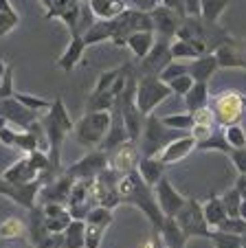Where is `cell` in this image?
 <instances>
[{
	"label": "cell",
	"instance_id": "6da1fadb",
	"mask_svg": "<svg viewBox=\"0 0 246 248\" xmlns=\"http://www.w3.org/2000/svg\"><path fill=\"white\" fill-rule=\"evenodd\" d=\"M116 193H119L121 204H132L136 209H141V213L148 216V220L152 222V229L158 231L163 226V211L158 209L156 196H154V189L148 187L143 183L139 171H132L128 176H119L116 180Z\"/></svg>",
	"mask_w": 246,
	"mask_h": 248
},
{
	"label": "cell",
	"instance_id": "7a4b0ae2",
	"mask_svg": "<svg viewBox=\"0 0 246 248\" xmlns=\"http://www.w3.org/2000/svg\"><path fill=\"white\" fill-rule=\"evenodd\" d=\"M176 38L189 42L198 55H209V53H215L224 44L235 42L229 35L227 29H222L218 22H207L202 18H191V16H187L182 20Z\"/></svg>",
	"mask_w": 246,
	"mask_h": 248
},
{
	"label": "cell",
	"instance_id": "3957f363",
	"mask_svg": "<svg viewBox=\"0 0 246 248\" xmlns=\"http://www.w3.org/2000/svg\"><path fill=\"white\" fill-rule=\"evenodd\" d=\"M40 123H42L44 134H47V140H49L51 173H53V178H57V176L62 173V165H60V160H62V145H64L66 136L75 130V123H73V119H70V114H68V110H66L62 97L53 99L47 117H44Z\"/></svg>",
	"mask_w": 246,
	"mask_h": 248
},
{
	"label": "cell",
	"instance_id": "277c9868",
	"mask_svg": "<svg viewBox=\"0 0 246 248\" xmlns=\"http://www.w3.org/2000/svg\"><path fill=\"white\" fill-rule=\"evenodd\" d=\"M189 134V132H180V130H172L167 127L156 114L145 117L143 123V132L139 139V150H141V158H154L158 156L172 140L180 139V136Z\"/></svg>",
	"mask_w": 246,
	"mask_h": 248
},
{
	"label": "cell",
	"instance_id": "5b68a950",
	"mask_svg": "<svg viewBox=\"0 0 246 248\" xmlns=\"http://www.w3.org/2000/svg\"><path fill=\"white\" fill-rule=\"evenodd\" d=\"M110 112H86L75 123V139L84 147H99L110 130Z\"/></svg>",
	"mask_w": 246,
	"mask_h": 248
},
{
	"label": "cell",
	"instance_id": "8992f818",
	"mask_svg": "<svg viewBox=\"0 0 246 248\" xmlns=\"http://www.w3.org/2000/svg\"><path fill=\"white\" fill-rule=\"evenodd\" d=\"M211 110L215 114V123L222 130L229 125H237V121L244 117L246 97L237 90H224L211 99Z\"/></svg>",
	"mask_w": 246,
	"mask_h": 248
},
{
	"label": "cell",
	"instance_id": "52a82bcc",
	"mask_svg": "<svg viewBox=\"0 0 246 248\" xmlns=\"http://www.w3.org/2000/svg\"><path fill=\"white\" fill-rule=\"evenodd\" d=\"M112 22V42L116 46H126L128 38L139 31H154L152 16L149 11H139V9H128L126 14H121L119 18L110 20Z\"/></svg>",
	"mask_w": 246,
	"mask_h": 248
},
{
	"label": "cell",
	"instance_id": "ba28073f",
	"mask_svg": "<svg viewBox=\"0 0 246 248\" xmlns=\"http://www.w3.org/2000/svg\"><path fill=\"white\" fill-rule=\"evenodd\" d=\"M169 94H174L172 88L165 81H161V77H139L136 79V106L143 117L154 114L158 103H163Z\"/></svg>",
	"mask_w": 246,
	"mask_h": 248
},
{
	"label": "cell",
	"instance_id": "9c48e42d",
	"mask_svg": "<svg viewBox=\"0 0 246 248\" xmlns=\"http://www.w3.org/2000/svg\"><path fill=\"white\" fill-rule=\"evenodd\" d=\"M176 222L187 237H211V229L202 213V202H198L196 198H187L182 209L176 213Z\"/></svg>",
	"mask_w": 246,
	"mask_h": 248
},
{
	"label": "cell",
	"instance_id": "30bf717a",
	"mask_svg": "<svg viewBox=\"0 0 246 248\" xmlns=\"http://www.w3.org/2000/svg\"><path fill=\"white\" fill-rule=\"evenodd\" d=\"M139 160H141L139 140H126V143L116 145L108 154V169L115 171L116 176H128V173L139 169Z\"/></svg>",
	"mask_w": 246,
	"mask_h": 248
},
{
	"label": "cell",
	"instance_id": "8fae6325",
	"mask_svg": "<svg viewBox=\"0 0 246 248\" xmlns=\"http://www.w3.org/2000/svg\"><path fill=\"white\" fill-rule=\"evenodd\" d=\"M106 169H108V154L101 152L99 147H95L86 156H82L77 163L66 167L64 173L70 176L73 180H93V178H97L99 173L106 171Z\"/></svg>",
	"mask_w": 246,
	"mask_h": 248
},
{
	"label": "cell",
	"instance_id": "7c38bea8",
	"mask_svg": "<svg viewBox=\"0 0 246 248\" xmlns=\"http://www.w3.org/2000/svg\"><path fill=\"white\" fill-rule=\"evenodd\" d=\"M174 62L172 51H169L167 40H158L154 48L148 53V57L139 62L136 66V75L139 77H161V73Z\"/></svg>",
	"mask_w": 246,
	"mask_h": 248
},
{
	"label": "cell",
	"instance_id": "4fadbf2b",
	"mask_svg": "<svg viewBox=\"0 0 246 248\" xmlns=\"http://www.w3.org/2000/svg\"><path fill=\"white\" fill-rule=\"evenodd\" d=\"M42 185H44L42 180H33V183H24V185H11V183L0 180V196L9 198L18 206L31 211L37 206V193H40Z\"/></svg>",
	"mask_w": 246,
	"mask_h": 248
},
{
	"label": "cell",
	"instance_id": "5bb4252c",
	"mask_svg": "<svg viewBox=\"0 0 246 248\" xmlns=\"http://www.w3.org/2000/svg\"><path fill=\"white\" fill-rule=\"evenodd\" d=\"M0 117L7 121V125H11L14 130H29L33 123L37 121V112L24 108L20 101H16V97L0 99Z\"/></svg>",
	"mask_w": 246,
	"mask_h": 248
},
{
	"label": "cell",
	"instance_id": "9a60e30c",
	"mask_svg": "<svg viewBox=\"0 0 246 248\" xmlns=\"http://www.w3.org/2000/svg\"><path fill=\"white\" fill-rule=\"evenodd\" d=\"M73 183L75 180L62 171L57 178H53V180H49V183L42 185V189L37 193V204L40 206H44V204H68V196H70V189H73Z\"/></svg>",
	"mask_w": 246,
	"mask_h": 248
},
{
	"label": "cell",
	"instance_id": "2e32d148",
	"mask_svg": "<svg viewBox=\"0 0 246 248\" xmlns=\"http://www.w3.org/2000/svg\"><path fill=\"white\" fill-rule=\"evenodd\" d=\"M149 16H152V24H154V33H158V40H172L176 38L178 29H180L182 24V16H178L174 9H169V7L165 5H158L154 7L152 11H149Z\"/></svg>",
	"mask_w": 246,
	"mask_h": 248
},
{
	"label": "cell",
	"instance_id": "e0dca14e",
	"mask_svg": "<svg viewBox=\"0 0 246 248\" xmlns=\"http://www.w3.org/2000/svg\"><path fill=\"white\" fill-rule=\"evenodd\" d=\"M154 196H156V202H158V209L163 211L165 217H176V213L182 209L187 198L180 196V193L174 189V185L169 183L165 176L158 180V185L154 187Z\"/></svg>",
	"mask_w": 246,
	"mask_h": 248
},
{
	"label": "cell",
	"instance_id": "ac0fdd59",
	"mask_svg": "<svg viewBox=\"0 0 246 248\" xmlns=\"http://www.w3.org/2000/svg\"><path fill=\"white\" fill-rule=\"evenodd\" d=\"M79 0H53L51 7L47 9V20H53V18H60L62 22L66 24L70 33L77 31V24H79Z\"/></svg>",
	"mask_w": 246,
	"mask_h": 248
},
{
	"label": "cell",
	"instance_id": "d6986e66",
	"mask_svg": "<svg viewBox=\"0 0 246 248\" xmlns=\"http://www.w3.org/2000/svg\"><path fill=\"white\" fill-rule=\"evenodd\" d=\"M194 150H196V140H194V136H191V134H185V136H180V139L172 140V143H169V145L156 156V158L161 160V163L165 165V167H167V165L180 163V160H182V158H187V156H189Z\"/></svg>",
	"mask_w": 246,
	"mask_h": 248
},
{
	"label": "cell",
	"instance_id": "ffe728a7",
	"mask_svg": "<svg viewBox=\"0 0 246 248\" xmlns=\"http://www.w3.org/2000/svg\"><path fill=\"white\" fill-rule=\"evenodd\" d=\"M0 180H5V183H11V185H24V183H33V180H40L37 171L29 165V158L27 154L22 158H18L11 167H7L0 176Z\"/></svg>",
	"mask_w": 246,
	"mask_h": 248
},
{
	"label": "cell",
	"instance_id": "44dd1931",
	"mask_svg": "<svg viewBox=\"0 0 246 248\" xmlns=\"http://www.w3.org/2000/svg\"><path fill=\"white\" fill-rule=\"evenodd\" d=\"M42 211H44V224H47L49 233H64L66 226L73 222L66 204H44Z\"/></svg>",
	"mask_w": 246,
	"mask_h": 248
},
{
	"label": "cell",
	"instance_id": "7402d4cb",
	"mask_svg": "<svg viewBox=\"0 0 246 248\" xmlns=\"http://www.w3.org/2000/svg\"><path fill=\"white\" fill-rule=\"evenodd\" d=\"M86 42H84V35H79V33H73L70 35V42L68 46H66V51L62 53V57L57 60V66H60L64 73H70V70L75 68V66L82 62V57H84L86 53Z\"/></svg>",
	"mask_w": 246,
	"mask_h": 248
},
{
	"label": "cell",
	"instance_id": "603a6c76",
	"mask_svg": "<svg viewBox=\"0 0 246 248\" xmlns=\"http://www.w3.org/2000/svg\"><path fill=\"white\" fill-rule=\"evenodd\" d=\"M218 60H215L213 53L209 55H200L196 60H191L189 64V75L194 81H200V84H209V79L213 77V73L218 70Z\"/></svg>",
	"mask_w": 246,
	"mask_h": 248
},
{
	"label": "cell",
	"instance_id": "cb8c5ba5",
	"mask_svg": "<svg viewBox=\"0 0 246 248\" xmlns=\"http://www.w3.org/2000/svg\"><path fill=\"white\" fill-rule=\"evenodd\" d=\"M90 9L97 20H115L130 9L128 0H90Z\"/></svg>",
	"mask_w": 246,
	"mask_h": 248
},
{
	"label": "cell",
	"instance_id": "d4e9b609",
	"mask_svg": "<svg viewBox=\"0 0 246 248\" xmlns=\"http://www.w3.org/2000/svg\"><path fill=\"white\" fill-rule=\"evenodd\" d=\"M220 68H244L246 70V53L237 48V42L224 44L213 53Z\"/></svg>",
	"mask_w": 246,
	"mask_h": 248
},
{
	"label": "cell",
	"instance_id": "484cf974",
	"mask_svg": "<svg viewBox=\"0 0 246 248\" xmlns=\"http://www.w3.org/2000/svg\"><path fill=\"white\" fill-rule=\"evenodd\" d=\"M158 233H161V239H163V244H165V248H185L187 239H189L182 233L176 217H165L163 226L158 229Z\"/></svg>",
	"mask_w": 246,
	"mask_h": 248
},
{
	"label": "cell",
	"instance_id": "4316f807",
	"mask_svg": "<svg viewBox=\"0 0 246 248\" xmlns=\"http://www.w3.org/2000/svg\"><path fill=\"white\" fill-rule=\"evenodd\" d=\"M202 213H204V220L209 224V229H220L224 220H227V211H224V204L220 200V196H209L207 200L202 202Z\"/></svg>",
	"mask_w": 246,
	"mask_h": 248
},
{
	"label": "cell",
	"instance_id": "83f0119b",
	"mask_svg": "<svg viewBox=\"0 0 246 248\" xmlns=\"http://www.w3.org/2000/svg\"><path fill=\"white\" fill-rule=\"evenodd\" d=\"M154 44H156V40H154V31H139L134 33V35H130L126 42V46L130 48L132 53H134L136 60H143V57H148V53L154 48Z\"/></svg>",
	"mask_w": 246,
	"mask_h": 248
},
{
	"label": "cell",
	"instance_id": "f1b7e54d",
	"mask_svg": "<svg viewBox=\"0 0 246 248\" xmlns=\"http://www.w3.org/2000/svg\"><path fill=\"white\" fill-rule=\"evenodd\" d=\"M136 171L141 173V178H143V183L148 185V187H156L158 180L163 178V171H165V165L161 163V160L154 156V158H141L139 160V169Z\"/></svg>",
	"mask_w": 246,
	"mask_h": 248
},
{
	"label": "cell",
	"instance_id": "f546056e",
	"mask_svg": "<svg viewBox=\"0 0 246 248\" xmlns=\"http://www.w3.org/2000/svg\"><path fill=\"white\" fill-rule=\"evenodd\" d=\"M62 237H64V248H86V222L73 220Z\"/></svg>",
	"mask_w": 246,
	"mask_h": 248
},
{
	"label": "cell",
	"instance_id": "4dcf8cb0",
	"mask_svg": "<svg viewBox=\"0 0 246 248\" xmlns=\"http://www.w3.org/2000/svg\"><path fill=\"white\" fill-rule=\"evenodd\" d=\"M185 106H187V112H196L200 108H207L209 106V86L194 81V88L185 94Z\"/></svg>",
	"mask_w": 246,
	"mask_h": 248
},
{
	"label": "cell",
	"instance_id": "1f68e13d",
	"mask_svg": "<svg viewBox=\"0 0 246 248\" xmlns=\"http://www.w3.org/2000/svg\"><path fill=\"white\" fill-rule=\"evenodd\" d=\"M27 233H29V226L20 217H7V220L0 222V239H5V242L24 239Z\"/></svg>",
	"mask_w": 246,
	"mask_h": 248
},
{
	"label": "cell",
	"instance_id": "d6a6232c",
	"mask_svg": "<svg viewBox=\"0 0 246 248\" xmlns=\"http://www.w3.org/2000/svg\"><path fill=\"white\" fill-rule=\"evenodd\" d=\"M112 38V22L110 20H97L88 31L84 33V42L86 46H95L99 42H106Z\"/></svg>",
	"mask_w": 246,
	"mask_h": 248
},
{
	"label": "cell",
	"instance_id": "836d02e7",
	"mask_svg": "<svg viewBox=\"0 0 246 248\" xmlns=\"http://www.w3.org/2000/svg\"><path fill=\"white\" fill-rule=\"evenodd\" d=\"M227 7L229 0H200V18L207 22H218Z\"/></svg>",
	"mask_w": 246,
	"mask_h": 248
},
{
	"label": "cell",
	"instance_id": "e575fe53",
	"mask_svg": "<svg viewBox=\"0 0 246 248\" xmlns=\"http://www.w3.org/2000/svg\"><path fill=\"white\" fill-rule=\"evenodd\" d=\"M196 150H202V152L218 150V152H224V154H231L233 147L227 143V139H224V132H222V130H215L213 134H211L207 140L198 143V145H196Z\"/></svg>",
	"mask_w": 246,
	"mask_h": 248
},
{
	"label": "cell",
	"instance_id": "d590c367",
	"mask_svg": "<svg viewBox=\"0 0 246 248\" xmlns=\"http://www.w3.org/2000/svg\"><path fill=\"white\" fill-rule=\"evenodd\" d=\"M211 242L215 244V248H244L242 235H233V233H224V231H211Z\"/></svg>",
	"mask_w": 246,
	"mask_h": 248
},
{
	"label": "cell",
	"instance_id": "8d00e7d4",
	"mask_svg": "<svg viewBox=\"0 0 246 248\" xmlns=\"http://www.w3.org/2000/svg\"><path fill=\"white\" fill-rule=\"evenodd\" d=\"M220 200H222L224 204V211H227L229 217H240V206H242V196L240 191H237L235 187L227 189V191L220 196Z\"/></svg>",
	"mask_w": 246,
	"mask_h": 248
},
{
	"label": "cell",
	"instance_id": "74e56055",
	"mask_svg": "<svg viewBox=\"0 0 246 248\" xmlns=\"http://www.w3.org/2000/svg\"><path fill=\"white\" fill-rule=\"evenodd\" d=\"M112 211L106 209V206H95V209H90V213L86 216V224H95V226H101V229H108V226L112 224Z\"/></svg>",
	"mask_w": 246,
	"mask_h": 248
},
{
	"label": "cell",
	"instance_id": "f35d334b",
	"mask_svg": "<svg viewBox=\"0 0 246 248\" xmlns=\"http://www.w3.org/2000/svg\"><path fill=\"white\" fill-rule=\"evenodd\" d=\"M14 97H16V101H20L24 108L33 110V112H40V110H49V108H51V101H47V99H42V97H35V94L16 93Z\"/></svg>",
	"mask_w": 246,
	"mask_h": 248
},
{
	"label": "cell",
	"instance_id": "ab89813d",
	"mask_svg": "<svg viewBox=\"0 0 246 248\" xmlns=\"http://www.w3.org/2000/svg\"><path fill=\"white\" fill-rule=\"evenodd\" d=\"M161 121L165 123L167 127H172V130H180V132H191V127H194V119H191L189 112H185V114H169V117H163Z\"/></svg>",
	"mask_w": 246,
	"mask_h": 248
},
{
	"label": "cell",
	"instance_id": "60d3db41",
	"mask_svg": "<svg viewBox=\"0 0 246 248\" xmlns=\"http://www.w3.org/2000/svg\"><path fill=\"white\" fill-rule=\"evenodd\" d=\"M169 51H172L174 60H196V57H200L198 53L194 51V46H191L189 42H185V40H174V42L169 44Z\"/></svg>",
	"mask_w": 246,
	"mask_h": 248
},
{
	"label": "cell",
	"instance_id": "b9f144b4",
	"mask_svg": "<svg viewBox=\"0 0 246 248\" xmlns=\"http://www.w3.org/2000/svg\"><path fill=\"white\" fill-rule=\"evenodd\" d=\"M224 139H227V143L233 147V150H242V147H246V132L242 130V125H229L224 127Z\"/></svg>",
	"mask_w": 246,
	"mask_h": 248
},
{
	"label": "cell",
	"instance_id": "7bdbcfd3",
	"mask_svg": "<svg viewBox=\"0 0 246 248\" xmlns=\"http://www.w3.org/2000/svg\"><path fill=\"white\" fill-rule=\"evenodd\" d=\"M119 75H121V66H119V68H115V70H108V73H103V75L97 79V84H95L93 93H108V90H112V86L116 84Z\"/></svg>",
	"mask_w": 246,
	"mask_h": 248
},
{
	"label": "cell",
	"instance_id": "ee69618b",
	"mask_svg": "<svg viewBox=\"0 0 246 248\" xmlns=\"http://www.w3.org/2000/svg\"><path fill=\"white\" fill-rule=\"evenodd\" d=\"M182 75H189V66L182 64V62H176V60H174L172 64H169L167 68L161 73V81L169 84L172 79H176V77H182Z\"/></svg>",
	"mask_w": 246,
	"mask_h": 248
},
{
	"label": "cell",
	"instance_id": "f6af8a7d",
	"mask_svg": "<svg viewBox=\"0 0 246 248\" xmlns=\"http://www.w3.org/2000/svg\"><path fill=\"white\" fill-rule=\"evenodd\" d=\"M191 119H194V125H204V127H215L218 123H215V114L213 110H211V106H207V108H200L196 110V112H189Z\"/></svg>",
	"mask_w": 246,
	"mask_h": 248
},
{
	"label": "cell",
	"instance_id": "bcb514c9",
	"mask_svg": "<svg viewBox=\"0 0 246 248\" xmlns=\"http://www.w3.org/2000/svg\"><path fill=\"white\" fill-rule=\"evenodd\" d=\"M103 235H106V229L95 224H86V248H99Z\"/></svg>",
	"mask_w": 246,
	"mask_h": 248
},
{
	"label": "cell",
	"instance_id": "7dc6e473",
	"mask_svg": "<svg viewBox=\"0 0 246 248\" xmlns=\"http://www.w3.org/2000/svg\"><path fill=\"white\" fill-rule=\"evenodd\" d=\"M167 86L172 88L174 94H180V97H185V94L189 93L191 88H194V79H191V75H182V77H176V79H172Z\"/></svg>",
	"mask_w": 246,
	"mask_h": 248
},
{
	"label": "cell",
	"instance_id": "c3c4849f",
	"mask_svg": "<svg viewBox=\"0 0 246 248\" xmlns=\"http://www.w3.org/2000/svg\"><path fill=\"white\" fill-rule=\"evenodd\" d=\"M215 231V229H213ZM218 231H224V233H233V235H244L246 233V222L242 217H227V220L220 224Z\"/></svg>",
	"mask_w": 246,
	"mask_h": 248
},
{
	"label": "cell",
	"instance_id": "681fc988",
	"mask_svg": "<svg viewBox=\"0 0 246 248\" xmlns=\"http://www.w3.org/2000/svg\"><path fill=\"white\" fill-rule=\"evenodd\" d=\"M18 22H20L18 14H2V11H0V38L9 35V33L18 27Z\"/></svg>",
	"mask_w": 246,
	"mask_h": 248
},
{
	"label": "cell",
	"instance_id": "f907efd6",
	"mask_svg": "<svg viewBox=\"0 0 246 248\" xmlns=\"http://www.w3.org/2000/svg\"><path fill=\"white\" fill-rule=\"evenodd\" d=\"M16 90H14V68L7 66V73H5V79L0 84V99H7V97H14Z\"/></svg>",
	"mask_w": 246,
	"mask_h": 248
},
{
	"label": "cell",
	"instance_id": "816d5d0a",
	"mask_svg": "<svg viewBox=\"0 0 246 248\" xmlns=\"http://www.w3.org/2000/svg\"><path fill=\"white\" fill-rule=\"evenodd\" d=\"M229 156H231L235 169L240 171V176H246V147H242V150H233Z\"/></svg>",
	"mask_w": 246,
	"mask_h": 248
},
{
	"label": "cell",
	"instance_id": "f5cc1de1",
	"mask_svg": "<svg viewBox=\"0 0 246 248\" xmlns=\"http://www.w3.org/2000/svg\"><path fill=\"white\" fill-rule=\"evenodd\" d=\"M139 248H165V244H163V239H161V233H158V231H152V235L145 237Z\"/></svg>",
	"mask_w": 246,
	"mask_h": 248
},
{
	"label": "cell",
	"instance_id": "db71d44e",
	"mask_svg": "<svg viewBox=\"0 0 246 248\" xmlns=\"http://www.w3.org/2000/svg\"><path fill=\"white\" fill-rule=\"evenodd\" d=\"M185 5V14L191 18H200V0H182Z\"/></svg>",
	"mask_w": 246,
	"mask_h": 248
},
{
	"label": "cell",
	"instance_id": "11a10c76",
	"mask_svg": "<svg viewBox=\"0 0 246 248\" xmlns=\"http://www.w3.org/2000/svg\"><path fill=\"white\" fill-rule=\"evenodd\" d=\"M163 5L169 7V9H174L178 16H182V18H187L185 14V5H182V0H163Z\"/></svg>",
	"mask_w": 246,
	"mask_h": 248
},
{
	"label": "cell",
	"instance_id": "9f6ffc18",
	"mask_svg": "<svg viewBox=\"0 0 246 248\" xmlns=\"http://www.w3.org/2000/svg\"><path fill=\"white\" fill-rule=\"evenodd\" d=\"M235 189L240 191L242 200H246V176H237V180H235Z\"/></svg>",
	"mask_w": 246,
	"mask_h": 248
},
{
	"label": "cell",
	"instance_id": "6f0895ef",
	"mask_svg": "<svg viewBox=\"0 0 246 248\" xmlns=\"http://www.w3.org/2000/svg\"><path fill=\"white\" fill-rule=\"evenodd\" d=\"M7 248H35L31 242H27V239H14V242L7 244Z\"/></svg>",
	"mask_w": 246,
	"mask_h": 248
},
{
	"label": "cell",
	"instance_id": "680465c9",
	"mask_svg": "<svg viewBox=\"0 0 246 248\" xmlns=\"http://www.w3.org/2000/svg\"><path fill=\"white\" fill-rule=\"evenodd\" d=\"M0 11H2V14H16V9L11 7L9 0H0Z\"/></svg>",
	"mask_w": 246,
	"mask_h": 248
},
{
	"label": "cell",
	"instance_id": "91938a15",
	"mask_svg": "<svg viewBox=\"0 0 246 248\" xmlns=\"http://www.w3.org/2000/svg\"><path fill=\"white\" fill-rule=\"evenodd\" d=\"M5 73H7V64H5V60L0 57V84H2V79H5Z\"/></svg>",
	"mask_w": 246,
	"mask_h": 248
},
{
	"label": "cell",
	"instance_id": "94428289",
	"mask_svg": "<svg viewBox=\"0 0 246 248\" xmlns=\"http://www.w3.org/2000/svg\"><path fill=\"white\" fill-rule=\"evenodd\" d=\"M240 217L246 222V200H242V206H240Z\"/></svg>",
	"mask_w": 246,
	"mask_h": 248
},
{
	"label": "cell",
	"instance_id": "6125c7cd",
	"mask_svg": "<svg viewBox=\"0 0 246 248\" xmlns=\"http://www.w3.org/2000/svg\"><path fill=\"white\" fill-rule=\"evenodd\" d=\"M148 2L152 5V9H154V7H158V5H163V0H148Z\"/></svg>",
	"mask_w": 246,
	"mask_h": 248
},
{
	"label": "cell",
	"instance_id": "be15d7a7",
	"mask_svg": "<svg viewBox=\"0 0 246 248\" xmlns=\"http://www.w3.org/2000/svg\"><path fill=\"white\" fill-rule=\"evenodd\" d=\"M40 2H42V5L49 9V7H51V2H53V0H40Z\"/></svg>",
	"mask_w": 246,
	"mask_h": 248
},
{
	"label": "cell",
	"instance_id": "e7e4bbea",
	"mask_svg": "<svg viewBox=\"0 0 246 248\" xmlns=\"http://www.w3.org/2000/svg\"><path fill=\"white\" fill-rule=\"evenodd\" d=\"M7 125V121H5V119H2V117H0V130H2V127H5Z\"/></svg>",
	"mask_w": 246,
	"mask_h": 248
}]
</instances>
